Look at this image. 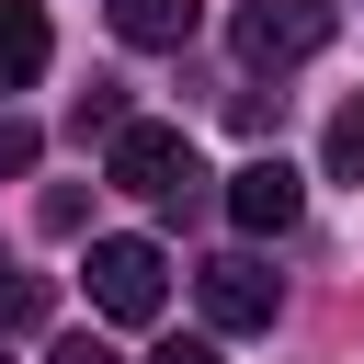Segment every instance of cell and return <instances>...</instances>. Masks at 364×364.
<instances>
[{"label":"cell","mask_w":364,"mask_h":364,"mask_svg":"<svg viewBox=\"0 0 364 364\" xmlns=\"http://www.w3.org/2000/svg\"><path fill=\"white\" fill-rule=\"evenodd\" d=\"M102 182L148 193L159 216H193V205H205V159H193V136H182V125H125V136L102 148Z\"/></svg>","instance_id":"cell-1"},{"label":"cell","mask_w":364,"mask_h":364,"mask_svg":"<svg viewBox=\"0 0 364 364\" xmlns=\"http://www.w3.org/2000/svg\"><path fill=\"white\" fill-rule=\"evenodd\" d=\"M193 23H205V0H114L125 46H193Z\"/></svg>","instance_id":"cell-7"},{"label":"cell","mask_w":364,"mask_h":364,"mask_svg":"<svg viewBox=\"0 0 364 364\" xmlns=\"http://www.w3.org/2000/svg\"><path fill=\"white\" fill-rule=\"evenodd\" d=\"M46 307H57L46 273H11V262H0V330H46Z\"/></svg>","instance_id":"cell-8"},{"label":"cell","mask_w":364,"mask_h":364,"mask_svg":"<svg viewBox=\"0 0 364 364\" xmlns=\"http://www.w3.org/2000/svg\"><path fill=\"white\" fill-rule=\"evenodd\" d=\"M46 364H114V353H102V341H57Z\"/></svg>","instance_id":"cell-12"},{"label":"cell","mask_w":364,"mask_h":364,"mask_svg":"<svg viewBox=\"0 0 364 364\" xmlns=\"http://www.w3.org/2000/svg\"><path fill=\"white\" fill-rule=\"evenodd\" d=\"M34 148H46V136H34L23 114H0V182H23V171H34Z\"/></svg>","instance_id":"cell-10"},{"label":"cell","mask_w":364,"mask_h":364,"mask_svg":"<svg viewBox=\"0 0 364 364\" xmlns=\"http://www.w3.org/2000/svg\"><path fill=\"white\" fill-rule=\"evenodd\" d=\"M148 364H216V341H159Z\"/></svg>","instance_id":"cell-11"},{"label":"cell","mask_w":364,"mask_h":364,"mask_svg":"<svg viewBox=\"0 0 364 364\" xmlns=\"http://www.w3.org/2000/svg\"><path fill=\"white\" fill-rule=\"evenodd\" d=\"M330 0H239V23H228V46L250 57V68H296V57H318L330 46Z\"/></svg>","instance_id":"cell-2"},{"label":"cell","mask_w":364,"mask_h":364,"mask_svg":"<svg viewBox=\"0 0 364 364\" xmlns=\"http://www.w3.org/2000/svg\"><path fill=\"white\" fill-rule=\"evenodd\" d=\"M159 296H171V262H159V239H91V307L102 318H159Z\"/></svg>","instance_id":"cell-3"},{"label":"cell","mask_w":364,"mask_h":364,"mask_svg":"<svg viewBox=\"0 0 364 364\" xmlns=\"http://www.w3.org/2000/svg\"><path fill=\"white\" fill-rule=\"evenodd\" d=\"M296 205H307V193H296V171H284V159L228 171V216H239L250 239H284V228H296Z\"/></svg>","instance_id":"cell-5"},{"label":"cell","mask_w":364,"mask_h":364,"mask_svg":"<svg viewBox=\"0 0 364 364\" xmlns=\"http://www.w3.org/2000/svg\"><path fill=\"white\" fill-rule=\"evenodd\" d=\"M46 57H57L46 0H0V91H34V80H46Z\"/></svg>","instance_id":"cell-6"},{"label":"cell","mask_w":364,"mask_h":364,"mask_svg":"<svg viewBox=\"0 0 364 364\" xmlns=\"http://www.w3.org/2000/svg\"><path fill=\"white\" fill-rule=\"evenodd\" d=\"M0 364H11V353H0Z\"/></svg>","instance_id":"cell-13"},{"label":"cell","mask_w":364,"mask_h":364,"mask_svg":"<svg viewBox=\"0 0 364 364\" xmlns=\"http://www.w3.org/2000/svg\"><path fill=\"white\" fill-rule=\"evenodd\" d=\"M193 307H205L216 330H273L284 284H273V262H250V250H216V262L193 273Z\"/></svg>","instance_id":"cell-4"},{"label":"cell","mask_w":364,"mask_h":364,"mask_svg":"<svg viewBox=\"0 0 364 364\" xmlns=\"http://www.w3.org/2000/svg\"><path fill=\"white\" fill-rule=\"evenodd\" d=\"M330 182H364V91L330 114Z\"/></svg>","instance_id":"cell-9"}]
</instances>
